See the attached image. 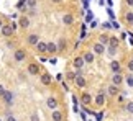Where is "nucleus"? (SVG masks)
I'll return each instance as SVG.
<instances>
[{
	"label": "nucleus",
	"instance_id": "f257e3e1",
	"mask_svg": "<svg viewBox=\"0 0 133 121\" xmlns=\"http://www.w3.org/2000/svg\"><path fill=\"white\" fill-rule=\"evenodd\" d=\"M105 103H107V95H105V92L100 90V92L94 97V107L95 108H104Z\"/></svg>",
	"mask_w": 133,
	"mask_h": 121
},
{
	"label": "nucleus",
	"instance_id": "f03ea898",
	"mask_svg": "<svg viewBox=\"0 0 133 121\" xmlns=\"http://www.w3.org/2000/svg\"><path fill=\"white\" fill-rule=\"evenodd\" d=\"M105 49H107V46H105V44H102V43H99V41L92 43V46H90V51L94 52L95 56H104Z\"/></svg>",
	"mask_w": 133,
	"mask_h": 121
},
{
	"label": "nucleus",
	"instance_id": "7ed1b4c3",
	"mask_svg": "<svg viewBox=\"0 0 133 121\" xmlns=\"http://www.w3.org/2000/svg\"><path fill=\"white\" fill-rule=\"evenodd\" d=\"M26 51L25 49H22V48H17L13 51V61L15 62H23V61H26Z\"/></svg>",
	"mask_w": 133,
	"mask_h": 121
},
{
	"label": "nucleus",
	"instance_id": "20e7f679",
	"mask_svg": "<svg viewBox=\"0 0 133 121\" xmlns=\"http://www.w3.org/2000/svg\"><path fill=\"white\" fill-rule=\"evenodd\" d=\"M2 100H3V103L7 105V107H12L15 103V93L12 90H5V93L2 95Z\"/></svg>",
	"mask_w": 133,
	"mask_h": 121
},
{
	"label": "nucleus",
	"instance_id": "39448f33",
	"mask_svg": "<svg viewBox=\"0 0 133 121\" xmlns=\"http://www.w3.org/2000/svg\"><path fill=\"white\" fill-rule=\"evenodd\" d=\"M122 21H123V25H127V26H133V10H127V12H123V15H122Z\"/></svg>",
	"mask_w": 133,
	"mask_h": 121
},
{
	"label": "nucleus",
	"instance_id": "423d86ee",
	"mask_svg": "<svg viewBox=\"0 0 133 121\" xmlns=\"http://www.w3.org/2000/svg\"><path fill=\"white\" fill-rule=\"evenodd\" d=\"M107 97H109V98H115L117 97V95H118L120 93V87H117V85H114V84H109V85H107Z\"/></svg>",
	"mask_w": 133,
	"mask_h": 121
},
{
	"label": "nucleus",
	"instance_id": "0eeeda50",
	"mask_svg": "<svg viewBox=\"0 0 133 121\" xmlns=\"http://www.w3.org/2000/svg\"><path fill=\"white\" fill-rule=\"evenodd\" d=\"M123 80H125V77L122 75V72H117V74L110 75V84L117 85V87H122V85H123Z\"/></svg>",
	"mask_w": 133,
	"mask_h": 121
},
{
	"label": "nucleus",
	"instance_id": "6e6552de",
	"mask_svg": "<svg viewBox=\"0 0 133 121\" xmlns=\"http://www.w3.org/2000/svg\"><path fill=\"white\" fill-rule=\"evenodd\" d=\"M81 103H82L84 107H90V105H94V97H92L89 92H82L81 93Z\"/></svg>",
	"mask_w": 133,
	"mask_h": 121
},
{
	"label": "nucleus",
	"instance_id": "1a4fd4ad",
	"mask_svg": "<svg viewBox=\"0 0 133 121\" xmlns=\"http://www.w3.org/2000/svg\"><path fill=\"white\" fill-rule=\"evenodd\" d=\"M26 72L30 75H39V74H41V67H39L38 62H30L28 67H26Z\"/></svg>",
	"mask_w": 133,
	"mask_h": 121
},
{
	"label": "nucleus",
	"instance_id": "9d476101",
	"mask_svg": "<svg viewBox=\"0 0 133 121\" xmlns=\"http://www.w3.org/2000/svg\"><path fill=\"white\" fill-rule=\"evenodd\" d=\"M58 105H59V102H58V98H56L54 95H51V97L46 98V107H48L51 111H53V110H58Z\"/></svg>",
	"mask_w": 133,
	"mask_h": 121
},
{
	"label": "nucleus",
	"instance_id": "9b49d317",
	"mask_svg": "<svg viewBox=\"0 0 133 121\" xmlns=\"http://www.w3.org/2000/svg\"><path fill=\"white\" fill-rule=\"evenodd\" d=\"M41 41V39H39V34H36V33H30L28 36H26V43L30 44V46H36V44Z\"/></svg>",
	"mask_w": 133,
	"mask_h": 121
},
{
	"label": "nucleus",
	"instance_id": "f8f14e48",
	"mask_svg": "<svg viewBox=\"0 0 133 121\" xmlns=\"http://www.w3.org/2000/svg\"><path fill=\"white\" fill-rule=\"evenodd\" d=\"M74 85H76L77 88L82 90V88L87 87V79H85L84 75H77V77H76V80H74Z\"/></svg>",
	"mask_w": 133,
	"mask_h": 121
},
{
	"label": "nucleus",
	"instance_id": "ddd939ff",
	"mask_svg": "<svg viewBox=\"0 0 133 121\" xmlns=\"http://www.w3.org/2000/svg\"><path fill=\"white\" fill-rule=\"evenodd\" d=\"M84 65H85V62H84L82 56H77V57H74V59H72V67H74L76 70H82V69H84Z\"/></svg>",
	"mask_w": 133,
	"mask_h": 121
},
{
	"label": "nucleus",
	"instance_id": "4468645a",
	"mask_svg": "<svg viewBox=\"0 0 133 121\" xmlns=\"http://www.w3.org/2000/svg\"><path fill=\"white\" fill-rule=\"evenodd\" d=\"M109 67H110V70H112V74L122 72V64H120V61H117V59H112V61H110Z\"/></svg>",
	"mask_w": 133,
	"mask_h": 121
},
{
	"label": "nucleus",
	"instance_id": "2eb2a0df",
	"mask_svg": "<svg viewBox=\"0 0 133 121\" xmlns=\"http://www.w3.org/2000/svg\"><path fill=\"white\" fill-rule=\"evenodd\" d=\"M39 80H41V84L43 85H51V82H53V77H51V74L48 72H43V74H39Z\"/></svg>",
	"mask_w": 133,
	"mask_h": 121
},
{
	"label": "nucleus",
	"instance_id": "dca6fc26",
	"mask_svg": "<svg viewBox=\"0 0 133 121\" xmlns=\"http://www.w3.org/2000/svg\"><path fill=\"white\" fill-rule=\"evenodd\" d=\"M35 49H36V52H38V54H48V43L39 41L36 46H35Z\"/></svg>",
	"mask_w": 133,
	"mask_h": 121
},
{
	"label": "nucleus",
	"instance_id": "f3484780",
	"mask_svg": "<svg viewBox=\"0 0 133 121\" xmlns=\"http://www.w3.org/2000/svg\"><path fill=\"white\" fill-rule=\"evenodd\" d=\"M61 21H63L64 26H71V25L74 23V15H72V13H64V15H63V20H61Z\"/></svg>",
	"mask_w": 133,
	"mask_h": 121
},
{
	"label": "nucleus",
	"instance_id": "a211bd4d",
	"mask_svg": "<svg viewBox=\"0 0 133 121\" xmlns=\"http://www.w3.org/2000/svg\"><path fill=\"white\" fill-rule=\"evenodd\" d=\"M18 25H20V28H22V29H28V28H30V17H26V15L20 17Z\"/></svg>",
	"mask_w": 133,
	"mask_h": 121
},
{
	"label": "nucleus",
	"instance_id": "6ab92c4d",
	"mask_svg": "<svg viewBox=\"0 0 133 121\" xmlns=\"http://www.w3.org/2000/svg\"><path fill=\"white\" fill-rule=\"evenodd\" d=\"M0 31H2V34H3L5 38H10V36H13V28L10 26V25H7V23H5L2 28H0Z\"/></svg>",
	"mask_w": 133,
	"mask_h": 121
},
{
	"label": "nucleus",
	"instance_id": "aec40b11",
	"mask_svg": "<svg viewBox=\"0 0 133 121\" xmlns=\"http://www.w3.org/2000/svg\"><path fill=\"white\" fill-rule=\"evenodd\" d=\"M82 59H84L85 64H92V62L95 61V54L92 52V51H85V52L82 54Z\"/></svg>",
	"mask_w": 133,
	"mask_h": 121
},
{
	"label": "nucleus",
	"instance_id": "412c9836",
	"mask_svg": "<svg viewBox=\"0 0 133 121\" xmlns=\"http://www.w3.org/2000/svg\"><path fill=\"white\" fill-rule=\"evenodd\" d=\"M51 119H53V121H64L63 111H59V110H53V113H51Z\"/></svg>",
	"mask_w": 133,
	"mask_h": 121
},
{
	"label": "nucleus",
	"instance_id": "4be33fe9",
	"mask_svg": "<svg viewBox=\"0 0 133 121\" xmlns=\"http://www.w3.org/2000/svg\"><path fill=\"white\" fill-rule=\"evenodd\" d=\"M59 51H58V44L56 43H53V41H49L48 43V54L49 56H54V54H58Z\"/></svg>",
	"mask_w": 133,
	"mask_h": 121
},
{
	"label": "nucleus",
	"instance_id": "5701e85b",
	"mask_svg": "<svg viewBox=\"0 0 133 121\" xmlns=\"http://www.w3.org/2000/svg\"><path fill=\"white\" fill-rule=\"evenodd\" d=\"M123 111L127 115H133V100H127L123 105Z\"/></svg>",
	"mask_w": 133,
	"mask_h": 121
},
{
	"label": "nucleus",
	"instance_id": "b1692460",
	"mask_svg": "<svg viewBox=\"0 0 133 121\" xmlns=\"http://www.w3.org/2000/svg\"><path fill=\"white\" fill-rule=\"evenodd\" d=\"M107 46H112V48H117V49H118V46H120V39L117 38V36H110L109 44H107Z\"/></svg>",
	"mask_w": 133,
	"mask_h": 121
},
{
	"label": "nucleus",
	"instance_id": "393cba45",
	"mask_svg": "<svg viewBox=\"0 0 133 121\" xmlns=\"http://www.w3.org/2000/svg\"><path fill=\"white\" fill-rule=\"evenodd\" d=\"M117 52H118V49H117V48H112V46H107V49H105V54H109L112 59H115Z\"/></svg>",
	"mask_w": 133,
	"mask_h": 121
},
{
	"label": "nucleus",
	"instance_id": "a878e982",
	"mask_svg": "<svg viewBox=\"0 0 133 121\" xmlns=\"http://www.w3.org/2000/svg\"><path fill=\"white\" fill-rule=\"evenodd\" d=\"M38 5V0H25V7L30 8V10H35Z\"/></svg>",
	"mask_w": 133,
	"mask_h": 121
},
{
	"label": "nucleus",
	"instance_id": "bb28decb",
	"mask_svg": "<svg viewBox=\"0 0 133 121\" xmlns=\"http://www.w3.org/2000/svg\"><path fill=\"white\" fill-rule=\"evenodd\" d=\"M109 39H110V36H109V34L102 33L100 36H99V39H97V41H99V43H102V44H105V46H107V44H109Z\"/></svg>",
	"mask_w": 133,
	"mask_h": 121
},
{
	"label": "nucleus",
	"instance_id": "cd10ccee",
	"mask_svg": "<svg viewBox=\"0 0 133 121\" xmlns=\"http://www.w3.org/2000/svg\"><path fill=\"white\" fill-rule=\"evenodd\" d=\"M56 44H58V51H59V52H63L64 49H66V46H68V41H66V39H59V41L56 43Z\"/></svg>",
	"mask_w": 133,
	"mask_h": 121
},
{
	"label": "nucleus",
	"instance_id": "c85d7f7f",
	"mask_svg": "<svg viewBox=\"0 0 133 121\" xmlns=\"http://www.w3.org/2000/svg\"><path fill=\"white\" fill-rule=\"evenodd\" d=\"M115 100H117V103H118V105H125V102H127V100H125V93H118L115 97Z\"/></svg>",
	"mask_w": 133,
	"mask_h": 121
},
{
	"label": "nucleus",
	"instance_id": "c756f323",
	"mask_svg": "<svg viewBox=\"0 0 133 121\" xmlns=\"http://www.w3.org/2000/svg\"><path fill=\"white\" fill-rule=\"evenodd\" d=\"M76 77H77V70H76V72H68L66 74V79H68L69 82H74Z\"/></svg>",
	"mask_w": 133,
	"mask_h": 121
},
{
	"label": "nucleus",
	"instance_id": "7c9ffc66",
	"mask_svg": "<svg viewBox=\"0 0 133 121\" xmlns=\"http://www.w3.org/2000/svg\"><path fill=\"white\" fill-rule=\"evenodd\" d=\"M123 82H127V85H128L130 88H133V75H131V74H128V75L125 77V80H123Z\"/></svg>",
	"mask_w": 133,
	"mask_h": 121
},
{
	"label": "nucleus",
	"instance_id": "2f4dec72",
	"mask_svg": "<svg viewBox=\"0 0 133 121\" xmlns=\"http://www.w3.org/2000/svg\"><path fill=\"white\" fill-rule=\"evenodd\" d=\"M127 69H128L130 72H133V56H130L128 61H127Z\"/></svg>",
	"mask_w": 133,
	"mask_h": 121
},
{
	"label": "nucleus",
	"instance_id": "473e14b6",
	"mask_svg": "<svg viewBox=\"0 0 133 121\" xmlns=\"http://www.w3.org/2000/svg\"><path fill=\"white\" fill-rule=\"evenodd\" d=\"M104 111H102V110H100V111L99 113H95V121H102V119H104Z\"/></svg>",
	"mask_w": 133,
	"mask_h": 121
},
{
	"label": "nucleus",
	"instance_id": "72a5a7b5",
	"mask_svg": "<svg viewBox=\"0 0 133 121\" xmlns=\"http://www.w3.org/2000/svg\"><path fill=\"white\" fill-rule=\"evenodd\" d=\"M5 121H18V119H17V116H13V115H7V116H5Z\"/></svg>",
	"mask_w": 133,
	"mask_h": 121
},
{
	"label": "nucleus",
	"instance_id": "f704fd0d",
	"mask_svg": "<svg viewBox=\"0 0 133 121\" xmlns=\"http://www.w3.org/2000/svg\"><path fill=\"white\" fill-rule=\"evenodd\" d=\"M30 121H39V116L36 113H31V116H30Z\"/></svg>",
	"mask_w": 133,
	"mask_h": 121
},
{
	"label": "nucleus",
	"instance_id": "c9c22d12",
	"mask_svg": "<svg viewBox=\"0 0 133 121\" xmlns=\"http://www.w3.org/2000/svg\"><path fill=\"white\" fill-rule=\"evenodd\" d=\"M5 90H7V88H5V87H3L2 84H0V98H2V95L5 93Z\"/></svg>",
	"mask_w": 133,
	"mask_h": 121
},
{
	"label": "nucleus",
	"instance_id": "e433bc0d",
	"mask_svg": "<svg viewBox=\"0 0 133 121\" xmlns=\"http://www.w3.org/2000/svg\"><path fill=\"white\" fill-rule=\"evenodd\" d=\"M51 3H54V5H59V3H63V0H49Z\"/></svg>",
	"mask_w": 133,
	"mask_h": 121
},
{
	"label": "nucleus",
	"instance_id": "4c0bfd02",
	"mask_svg": "<svg viewBox=\"0 0 133 121\" xmlns=\"http://www.w3.org/2000/svg\"><path fill=\"white\" fill-rule=\"evenodd\" d=\"M125 3L128 5V7H133V0H125Z\"/></svg>",
	"mask_w": 133,
	"mask_h": 121
},
{
	"label": "nucleus",
	"instance_id": "58836bf2",
	"mask_svg": "<svg viewBox=\"0 0 133 121\" xmlns=\"http://www.w3.org/2000/svg\"><path fill=\"white\" fill-rule=\"evenodd\" d=\"M82 3H84L85 8H89V0H82Z\"/></svg>",
	"mask_w": 133,
	"mask_h": 121
},
{
	"label": "nucleus",
	"instance_id": "ea45409f",
	"mask_svg": "<svg viewBox=\"0 0 133 121\" xmlns=\"http://www.w3.org/2000/svg\"><path fill=\"white\" fill-rule=\"evenodd\" d=\"M3 25H5V23H3V20H2V18H0V28H2V26H3Z\"/></svg>",
	"mask_w": 133,
	"mask_h": 121
},
{
	"label": "nucleus",
	"instance_id": "a19ab883",
	"mask_svg": "<svg viewBox=\"0 0 133 121\" xmlns=\"http://www.w3.org/2000/svg\"><path fill=\"white\" fill-rule=\"evenodd\" d=\"M0 121H3V119H2V118H0Z\"/></svg>",
	"mask_w": 133,
	"mask_h": 121
},
{
	"label": "nucleus",
	"instance_id": "79ce46f5",
	"mask_svg": "<svg viewBox=\"0 0 133 121\" xmlns=\"http://www.w3.org/2000/svg\"><path fill=\"white\" fill-rule=\"evenodd\" d=\"M131 29H133V26H131Z\"/></svg>",
	"mask_w": 133,
	"mask_h": 121
}]
</instances>
